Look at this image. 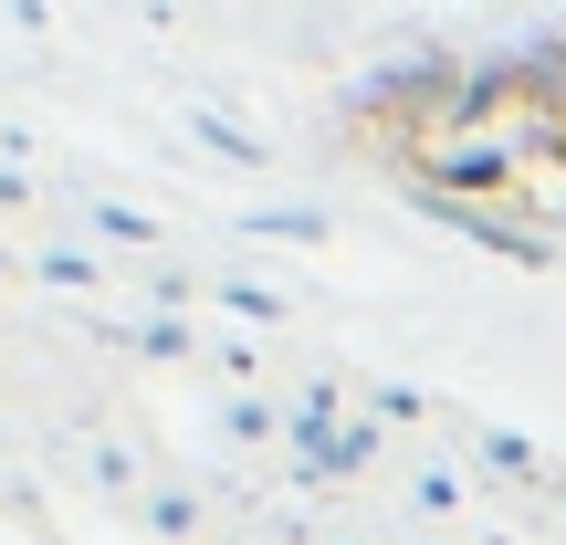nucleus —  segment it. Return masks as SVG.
I'll use <instances>...</instances> for the list:
<instances>
[{"mask_svg": "<svg viewBox=\"0 0 566 545\" xmlns=\"http://www.w3.org/2000/svg\"><path fill=\"white\" fill-rule=\"evenodd\" d=\"M525 179V158L504 147V126L493 137H441V147H420V200H493V189H514Z\"/></svg>", "mask_w": 566, "mask_h": 545, "instance_id": "f257e3e1", "label": "nucleus"}, {"mask_svg": "<svg viewBox=\"0 0 566 545\" xmlns=\"http://www.w3.org/2000/svg\"><path fill=\"white\" fill-rule=\"evenodd\" d=\"M147 525H158V535H189V525H200V504H189V493H158V504H147Z\"/></svg>", "mask_w": 566, "mask_h": 545, "instance_id": "6e6552de", "label": "nucleus"}, {"mask_svg": "<svg viewBox=\"0 0 566 545\" xmlns=\"http://www.w3.org/2000/svg\"><path fill=\"white\" fill-rule=\"evenodd\" d=\"M483 462H493V472H535V451L514 441V430H483Z\"/></svg>", "mask_w": 566, "mask_h": 545, "instance_id": "1a4fd4ad", "label": "nucleus"}, {"mask_svg": "<svg viewBox=\"0 0 566 545\" xmlns=\"http://www.w3.org/2000/svg\"><path fill=\"white\" fill-rule=\"evenodd\" d=\"M462 504V472H420V514H451Z\"/></svg>", "mask_w": 566, "mask_h": 545, "instance_id": "9d476101", "label": "nucleus"}, {"mask_svg": "<svg viewBox=\"0 0 566 545\" xmlns=\"http://www.w3.org/2000/svg\"><path fill=\"white\" fill-rule=\"evenodd\" d=\"M346 420V378H304L294 388V420H283V441H304V430H336Z\"/></svg>", "mask_w": 566, "mask_h": 545, "instance_id": "20e7f679", "label": "nucleus"}, {"mask_svg": "<svg viewBox=\"0 0 566 545\" xmlns=\"http://www.w3.org/2000/svg\"><path fill=\"white\" fill-rule=\"evenodd\" d=\"M189 137H210V147H221V158H263V137H242V126H231V116H210V105H200V116H189Z\"/></svg>", "mask_w": 566, "mask_h": 545, "instance_id": "39448f33", "label": "nucleus"}, {"mask_svg": "<svg viewBox=\"0 0 566 545\" xmlns=\"http://www.w3.org/2000/svg\"><path fill=\"white\" fill-rule=\"evenodd\" d=\"M95 231H105V242H158V221H147V210H116V200L95 210Z\"/></svg>", "mask_w": 566, "mask_h": 545, "instance_id": "0eeeda50", "label": "nucleus"}, {"mask_svg": "<svg viewBox=\"0 0 566 545\" xmlns=\"http://www.w3.org/2000/svg\"><path fill=\"white\" fill-rule=\"evenodd\" d=\"M378 462V420H336V430H304L294 441V483H357V472Z\"/></svg>", "mask_w": 566, "mask_h": 545, "instance_id": "f03ea898", "label": "nucleus"}, {"mask_svg": "<svg viewBox=\"0 0 566 545\" xmlns=\"http://www.w3.org/2000/svg\"><path fill=\"white\" fill-rule=\"evenodd\" d=\"M451 231H472L483 252H504V263H546V231H525L514 210H493V200H430Z\"/></svg>", "mask_w": 566, "mask_h": 545, "instance_id": "7ed1b4c3", "label": "nucleus"}, {"mask_svg": "<svg viewBox=\"0 0 566 545\" xmlns=\"http://www.w3.org/2000/svg\"><path fill=\"white\" fill-rule=\"evenodd\" d=\"M221 304L242 325H283V294H273V283H221Z\"/></svg>", "mask_w": 566, "mask_h": 545, "instance_id": "423d86ee", "label": "nucleus"}]
</instances>
